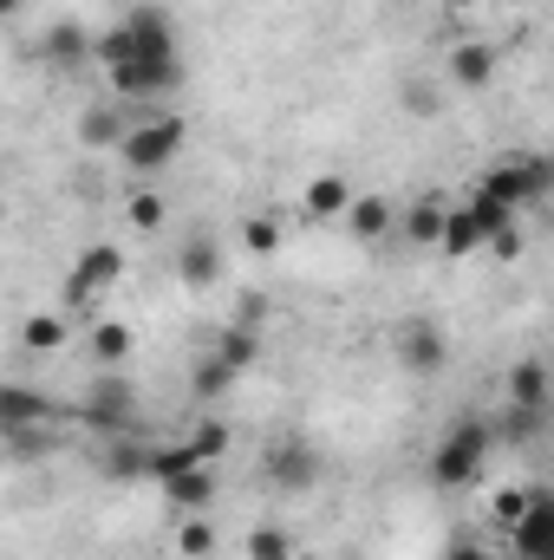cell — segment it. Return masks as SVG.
I'll return each instance as SVG.
<instances>
[{
	"label": "cell",
	"mask_w": 554,
	"mask_h": 560,
	"mask_svg": "<svg viewBox=\"0 0 554 560\" xmlns=\"http://www.w3.org/2000/svg\"><path fill=\"white\" fill-rule=\"evenodd\" d=\"M313 476H320V450L307 436H280L275 450H268V482H280V489H313Z\"/></svg>",
	"instance_id": "obj_8"
},
{
	"label": "cell",
	"mask_w": 554,
	"mask_h": 560,
	"mask_svg": "<svg viewBox=\"0 0 554 560\" xmlns=\"http://www.w3.org/2000/svg\"><path fill=\"white\" fill-rule=\"evenodd\" d=\"M131 385L125 378H99L92 385V398H85V423L92 430H105V436H131Z\"/></svg>",
	"instance_id": "obj_7"
},
{
	"label": "cell",
	"mask_w": 554,
	"mask_h": 560,
	"mask_svg": "<svg viewBox=\"0 0 554 560\" xmlns=\"http://www.w3.org/2000/svg\"><path fill=\"white\" fill-rule=\"evenodd\" d=\"M229 436H235V430H229V423H222V418L196 423V430H189V456H196V463H216V456L229 450Z\"/></svg>",
	"instance_id": "obj_27"
},
{
	"label": "cell",
	"mask_w": 554,
	"mask_h": 560,
	"mask_svg": "<svg viewBox=\"0 0 554 560\" xmlns=\"http://www.w3.org/2000/svg\"><path fill=\"white\" fill-rule=\"evenodd\" d=\"M242 248H249V255H275L280 248V222L275 215H255V222L242 229Z\"/></svg>",
	"instance_id": "obj_31"
},
{
	"label": "cell",
	"mask_w": 554,
	"mask_h": 560,
	"mask_svg": "<svg viewBox=\"0 0 554 560\" xmlns=\"http://www.w3.org/2000/svg\"><path fill=\"white\" fill-rule=\"evenodd\" d=\"M542 489H496V502H489V515L503 522V528H516L522 515H529V502H535Z\"/></svg>",
	"instance_id": "obj_29"
},
{
	"label": "cell",
	"mask_w": 554,
	"mask_h": 560,
	"mask_svg": "<svg viewBox=\"0 0 554 560\" xmlns=\"http://www.w3.org/2000/svg\"><path fill=\"white\" fill-rule=\"evenodd\" d=\"M183 138H189V125H183L176 112H157V118H138V125H131V138L118 143V156H125L131 176H157V170L176 163Z\"/></svg>",
	"instance_id": "obj_3"
},
{
	"label": "cell",
	"mask_w": 554,
	"mask_h": 560,
	"mask_svg": "<svg viewBox=\"0 0 554 560\" xmlns=\"http://www.w3.org/2000/svg\"><path fill=\"white\" fill-rule=\"evenodd\" d=\"M516 215H522V209H509L503 196L476 189L463 209H450V229H443V255H476V248H489L503 229H516Z\"/></svg>",
	"instance_id": "obj_1"
},
{
	"label": "cell",
	"mask_w": 554,
	"mask_h": 560,
	"mask_svg": "<svg viewBox=\"0 0 554 560\" xmlns=\"http://www.w3.org/2000/svg\"><path fill=\"white\" fill-rule=\"evenodd\" d=\"M483 456H489V423H450L443 430V443H437V456H430V482L437 489H470L476 476H483Z\"/></svg>",
	"instance_id": "obj_2"
},
{
	"label": "cell",
	"mask_w": 554,
	"mask_h": 560,
	"mask_svg": "<svg viewBox=\"0 0 554 560\" xmlns=\"http://www.w3.org/2000/svg\"><path fill=\"white\" fill-rule=\"evenodd\" d=\"M39 52H46V66H53V72H79L85 59H99V39H92L79 20H53Z\"/></svg>",
	"instance_id": "obj_11"
},
{
	"label": "cell",
	"mask_w": 554,
	"mask_h": 560,
	"mask_svg": "<svg viewBox=\"0 0 554 560\" xmlns=\"http://www.w3.org/2000/svg\"><path fill=\"white\" fill-rule=\"evenodd\" d=\"M503 430H509V436H535V430H542V411H535V405H516Z\"/></svg>",
	"instance_id": "obj_32"
},
{
	"label": "cell",
	"mask_w": 554,
	"mask_h": 560,
	"mask_svg": "<svg viewBox=\"0 0 554 560\" xmlns=\"http://www.w3.org/2000/svg\"><path fill=\"white\" fill-rule=\"evenodd\" d=\"M125 352H131V326H125V319H99V326H92V359H99V365H118Z\"/></svg>",
	"instance_id": "obj_23"
},
{
	"label": "cell",
	"mask_w": 554,
	"mask_h": 560,
	"mask_svg": "<svg viewBox=\"0 0 554 560\" xmlns=\"http://www.w3.org/2000/svg\"><path fill=\"white\" fill-rule=\"evenodd\" d=\"M443 560H489V555H483V548H476V541H470V535H457V541H450V548H443Z\"/></svg>",
	"instance_id": "obj_35"
},
{
	"label": "cell",
	"mask_w": 554,
	"mask_h": 560,
	"mask_svg": "<svg viewBox=\"0 0 554 560\" xmlns=\"http://www.w3.org/2000/svg\"><path fill=\"white\" fill-rule=\"evenodd\" d=\"M249 560H293V535L287 528H255L249 535Z\"/></svg>",
	"instance_id": "obj_28"
},
{
	"label": "cell",
	"mask_w": 554,
	"mask_h": 560,
	"mask_svg": "<svg viewBox=\"0 0 554 560\" xmlns=\"http://www.w3.org/2000/svg\"><path fill=\"white\" fill-rule=\"evenodd\" d=\"M105 79L118 98H157V92L183 85V59H131V66H112Z\"/></svg>",
	"instance_id": "obj_5"
},
{
	"label": "cell",
	"mask_w": 554,
	"mask_h": 560,
	"mask_svg": "<svg viewBox=\"0 0 554 560\" xmlns=\"http://www.w3.org/2000/svg\"><path fill=\"white\" fill-rule=\"evenodd\" d=\"M20 346H26V352H59V346H66V319H59V313H33L26 332H20Z\"/></svg>",
	"instance_id": "obj_24"
},
{
	"label": "cell",
	"mask_w": 554,
	"mask_h": 560,
	"mask_svg": "<svg viewBox=\"0 0 554 560\" xmlns=\"http://www.w3.org/2000/svg\"><path fill=\"white\" fill-rule=\"evenodd\" d=\"M496 79V46H483V39H463V46H450V85H470V92H483Z\"/></svg>",
	"instance_id": "obj_15"
},
{
	"label": "cell",
	"mask_w": 554,
	"mask_h": 560,
	"mask_svg": "<svg viewBox=\"0 0 554 560\" xmlns=\"http://www.w3.org/2000/svg\"><path fill=\"white\" fill-rule=\"evenodd\" d=\"M53 423V405L26 385H0V430H33V423Z\"/></svg>",
	"instance_id": "obj_17"
},
{
	"label": "cell",
	"mask_w": 554,
	"mask_h": 560,
	"mask_svg": "<svg viewBox=\"0 0 554 560\" xmlns=\"http://www.w3.org/2000/svg\"><path fill=\"white\" fill-rule=\"evenodd\" d=\"M346 209H353V183L346 176H313L307 183V215L313 222H333V215L346 222Z\"/></svg>",
	"instance_id": "obj_18"
},
{
	"label": "cell",
	"mask_w": 554,
	"mask_h": 560,
	"mask_svg": "<svg viewBox=\"0 0 554 560\" xmlns=\"http://www.w3.org/2000/svg\"><path fill=\"white\" fill-rule=\"evenodd\" d=\"M443 229H450V209H437V202H417L405 215V235L424 242V248H443Z\"/></svg>",
	"instance_id": "obj_22"
},
{
	"label": "cell",
	"mask_w": 554,
	"mask_h": 560,
	"mask_svg": "<svg viewBox=\"0 0 554 560\" xmlns=\"http://www.w3.org/2000/svg\"><path fill=\"white\" fill-rule=\"evenodd\" d=\"M489 255H496V261H522V222H516V229H503V235L489 242Z\"/></svg>",
	"instance_id": "obj_33"
},
{
	"label": "cell",
	"mask_w": 554,
	"mask_h": 560,
	"mask_svg": "<svg viewBox=\"0 0 554 560\" xmlns=\"http://www.w3.org/2000/svg\"><path fill=\"white\" fill-rule=\"evenodd\" d=\"M7 436H13V456H39V450H53L46 430H7Z\"/></svg>",
	"instance_id": "obj_34"
},
{
	"label": "cell",
	"mask_w": 554,
	"mask_h": 560,
	"mask_svg": "<svg viewBox=\"0 0 554 560\" xmlns=\"http://www.w3.org/2000/svg\"><path fill=\"white\" fill-rule=\"evenodd\" d=\"M163 222H170L163 196H157V189H138V196H131V229H150V235H157Z\"/></svg>",
	"instance_id": "obj_30"
},
{
	"label": "cell",
	"mask_w": 554,
	"mask_h": 560,
	"mask_svg": "<svg viewBox=\"0 0 554 560\" xmlns=\"http://www.w3.org/2000/svg\"><path fill=\"white\" fill-rule=\"evenodd\" d=\"M176 555H183V560L216 555V522H209V515H189V522L176 528Z\"/></svg>",
	"instance_id": "obj_25"
},
{
	"label": "cell",
	"mask_w": 554,
	"mask_h": 560,
	"mask_svg": "<svg viewBox=\"0 0 554 560\" xmlns=\"http://www.w3.org/2000/svg\"><path fill=\"white\" fill-rule=\"evenodd\" d=\"M509 548H516V560H554V495L529 502V515L509 528Z\"/></svg>",
	"instance_id": "obj_10"
},
{
	"label": "cell",
	"mask_w": 554,
	"mask_h": 560,
	"mask_svg": "<svg viewBox=\"0 0 554 560\" xmlns=\"http://www.w3.org/2000/svg\"><path fill=\"white\" fill-rule=\"evenodd\" d=\"M450 7H476V0H450Z\"/></svg>",
	"instance_id": "obj_36"
},
{
	"label": "cell",
	"mask_w": 554,
	"mask_h": 560,
	"mask_svg": "<svg viewBox=\"0 0 554 560\" xmlns=\"http://www.w3.org/2000/svg\"><path fill=\"white\" fill-rule=\"evenodd\" d=\"M176 275H183V287H216V280L229 275V261H222L216 235H189V242L176 248Z\"/></svg>",
	"instance_id": "obj_14"
},
{
	"label": "cell",
	"mask_w": 554,
	"mask_h": 560,
	"mask_svg": "<svg viewBox=\"0 0 554 560\" xmlns=\"http://www.w3.org/2000/svg\"><path fill=\"white\" fill-rule=\"evenodd\" d=\"M125 33H131V59H176V33H170V13L163 7H138L125 20Z\"/></svg>",
	"instance_id": "obj_12"
},
{
	"label": "cell",
	"mask_w": 554,
	"mask_h": 560,
	"mask_svg": "<svg viewBox=\"0 0 554 560\" xmlns=\"http://www.w3.org/2000/svg\"><path fill=\"white\" fill-rule=\"evenodd\" d=\"M443 359H450V339H443L430 319H405V326H399V365H405V372L430 378V372H443Z\"/></svg>",
	"instance_id": "obj_6"
},
{
	"label": "cell",
	"mask_w": 554,
	"mask_h": 560,
	"mask_svg": "<svg viewBox=\"0 0 554 560\" xmlns=\"http://www.w3.org/2000/svg\"><path fill=\"white\" fill-rule=\"evenodd\" d=\"M125 275V255L112 248V242H99V248H85L79 261H72V275H66V293L72 300H92V293H105L112 280Z\"/></svg>",
	"instance_id": "obj_9"
},
{
	"label": "cell",
	"mask_w": 554,
	"mask_h": 560,
	"mask_svg": "<svg viewBox=\"0 0 554 560\" xmlns=\"http://www.w3.org/2000/svg\"><path fill=\"white\" fill-rule=\"evenodd\" d=\"M346 229H353L359 242H379V235L392 229V202H385V196H353V209H346Z\"/></svg>",
	"instance_id": "obj_21"
},
{
	"label": "cell",
	"mask_w": 554,
	"mask_h": 560,
	"mask_svg": "<svg viewBox=\"0 0 554 560\" xmlns=\"http://www.w3.org/2000/svg\"><path fill=\"white\" fill-rule=\"evenodd\" d=\"M509 405H549V365L542 359H516L509 365Z\"/></svg>",
	"instance_id": "obj_20"
},
{
	"label": "cell",
	"mask_w": 554,
	"mask_h": 560,
	"mask_svg": "<svg viewBox=\"0 0 554 560\" xmlns=\"http://www.w3.org/2000/svg\"><path fill=\"white\" fill-rule=\"evenodd\" d=\"M131 125H138V118H118V112L92 105V112H79V143H85V150H118V143L131 138Z\"/></svg>",
	"instance_id": "obj_16"
},
{
	"label": "cell",
	"mask_w": 554,
	"mask_h": 560,
	"mask_svg": "<svg viewBox=\"0 0 554 560\" xmlns=\"http://www.w3.org/2000/svg\"><path fill=\"white\" fill-rule=\"evenodd\" d=\"M229 378H235V365H222V359L209 352V359H203V365L189 372V392H196V398L209 405V398H222V392H229Z\"/></svg>",
	"instance_id": "obj_26"
},
{
	"label": "cell",
	"mask_w": 554,
	"mask_h": 560,
	"mask_svg": "<svg viewBox=\"0 0 554 560\" xmlns=\"http://www.w3.org/2000/svg\"><path fill=\"white\" fill-rule=\"evenodd\" d=\"M216 359H222V365H235V372H249V365H262V332H255L249 319H235V326H222V332H216Z\"/></svg>",
	"instance_id": "obj_19"
},
{
	"label": "cell",
	"mask_w": 554,
	"mask_h": 560,
	"mask_svg": "<svg viewBox=\"0 0 554 560\" xmlns=\"http://www.w3.org/2000/svg\"><path fill=\"white\" fill-rule=\"evenodd\" d=\"M157 489H163L170 509H183V515H209V502H216V469L196 463V469H176V476L157 482Z\"/></svg>",
	"instance_id": "obj_13"
},
{
	"label": "cell",
	"mask_w": 554,
	"mask_h": 560,
	"mask_svg": "<svg viewBox=\"0 0 554 560\" xmlns=\"http://www.w3.org/2000/svg\"><path fill=\"white\" fill-rule=\"evenodd\" d=\"M549 183H554V163H542V156H509V163L483 170V183H476V189H489V196H503L509 209H522V202H535Z\"/></svg>",
	"instance_id": "obj_4"
}]
</instances>
